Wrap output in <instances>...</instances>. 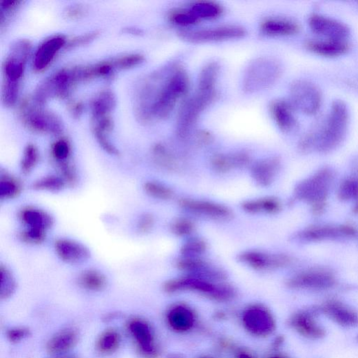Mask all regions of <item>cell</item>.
<instances>
[{"label":"cell","instance_id":"6da1fadb","mask_svg":"<svg viewBox=\"0 0 358 358\" xmlns=\"http://www.w3.org/2000/svg\"><path fill=\"white\" fill-rule=\"evenodd\" d=\"M190 79L179 65L166 66L151 74L142 84L136 105L140 120L150 123L167 118L188 94Z\"/></svg>","mask_w":358,"mask_h":358},{"label":"cell","instance_id":"7a4b0ae2","mask_svg":"<svg viewBox=\"0 0 358 358\" xmlns=\"http://www.w3.org/2000/svg\"><path fill=\"white\" fill-rule=\"evenodd\" d=\"M220 66L215 62L207 64L201 70L196 93L185 102L176 121L177 136L185 139L203 112L216 96V85Z\"/></svg>","mask_w":358,"mask_h":358},{"label":"cell","instance_id":"3957f363","mask_svg":"<svg viewBox=\"0 0 358 358\" xmlns=\"http://www.w3.org/2000/svg\"><path fill=\"white\" fill-rule=\"evenodd\" d=\"M348 123L347 105L341 101H335L325 118L302 138L300 149L304 151L315 149L320 152L335 149L344 140Z\"/></svg>","mask_w":358,"mask_h":358},{"label":"cell","instance_id":"277c9868","mask_svg":"<svg viewBox=\"0 0 358 358\" xmlns=\"http://www.w3.org/2000/svg\"><path fill=\"white\" fill-rule=\"evenodd\" d=\"M163 289L168 293L194 292L218 302L231 301L236 295L235 288L231 285L191 276L169 280L165 283Z\"/></svg>","mask_w":358,"mask_h":358},{"label":"cell","instance_id":"5b68a950","mask_svg":"<svg viewBox=\"0 0 358 358\" xmlns=\"http://www.w3.org/2000/svg\"><path fill=\"white\" fill-rule=\"evenodd\" d=\"M282 67L277 60L259 58L251 62L243 78V89L247 94H255L273 86L280 78Z\"/></svg>","mask_w":358,"mask_h":358},{"label":"cell","instance_id":"8992f818","mask_svg":"<svg viewBox=\"0 0 358 358\" xmlns=\"http://www.w3.org/2000/svg\"><path fill=\"white\" fill-rule=\"evenodd\" d=\"M19 115L23 123L33 132L57 136L63 130L61 120L34 100H25L21 103Z\"/></svg>","mask_w":358,"mask_h":358},{"label":"cell","instance_id":"52a82bcc","mask_svg":"<svg viewBox=\"0 0 358 358\" xmlns=\"http://www.w3.org/2000/svg\"><path fill=\"white\" fill-rule=\"evenodd\" d=\"M289 102L295 110L312 116L321 109L323 96L316 84L306 80H297L291 85Z\"/></svg>","mask_w":358,"mask_h":358},{"label":"cell","instance_id":"ba28073f","mask_svg":"<svg viewBox=\"0 0 358 358\" xmlns=\"http://www.w3.org/2000/svg\"><path fill=\"white\" fill-rule=\"evenodd\" d=\"M246 34L244 28L229 25L198 30H183L178 32V36L189 43H202L240 39Z\"/></svg>","mask_w":358,"mask_h":358},{"label":"cell","instance_id":"9c48e42d","mask_svg":"<svg viewBox=\"0 0 358 358\" xmlns=\"http://www.w3.org/2000/svg\"><path fill=\"white\" fill-rule=\"evenodd\" d=\"M31 49L30 42L25 39L17 41L12 45L3 65L4 81L20 84Z\"/></svg>","mask_w":358,"mask_h":358},{"label":"cell","instance_id":"30bf717a","mask_svg":"<svg viewBox=\"0 0 358 358\" xmlns=\"http://www.w3.org/2000/svg\"><path fill=\"white\" fill-rule=\"evenodd\" d=\"M127 330L136 344L138 353L144 358H158L160 355L154 333L144 319L134 318L127 324Z\"/></svg>","mask_w":358,"mask_h":358},{"label":"cell","instance_id":"8fae6325","mask_svg":"<svg viewBox=\"0 0 358 358\" xmlns=\"http://www.w3.org/2000/svg\"><path fill=\"white\" fill-rule=\"evenodd\" d=\"M242 321L245 328L257 337H267L275 330V322L271 313L261 306L248 308L244 313Z\"/></svg>","mask_w":358,"mask_h":358},{"label":"cell","instance_id":"7c38bea8","mask_svg":"<svg viewBox=\"0 0 358 358\" xmlns=\"http://www.w3.org/2000/svg\"><path fill=\"white\" fill-rule=\"evenodd\" d=\"M176 266L178 270L186 273L187 276L213 282L220 283L227 278L225 273L200 257H183L176 261Z\"/></svg>","mask_w":358,"mask_h":358},{"label":"cell","instance_id":"4fadbf2b","mask_svg":"<svg viewBox=\"0 0 358 358\" xmlns=\"http://www.w3.org/2000/svg\"><path fill=\"white\" fill-rule=\"evenodd\" d=\"M238 259L243 264L256 271L275 270L288 265L290 257L282 254H271L259 251H246L240 253Z\"/></svg>","mask_w":358,"mask_h":358},{"label":"cell","instance_id":"5bb4252c","mask_svg":"<svg viewBox=\"0 0 358 358\" xmlns=\"http://www.w3.org/2000/svg\"><path fill=\"white\" fill-rule=\"evenodd\" d=\"M308 23L313 32L328 39L346 40L350 34L346 24L322 14H312Z\"/></svg>","mask_w":358,"mask_h":358},{"label":"cell","instance_id":"9a60e30c","mask_svg":"<svg viewBox=\"0 0 358 358\" xmlns=\"http://www.w3.org/2000/svg\"><path fill=\"white\" fill-rule=\"evenodd\" d=\"M289 325L298 334L310 339H319L326 335L325 329L317 321L313 310L297 311L289 320Z\"/></svg>","mask_w":358,"mask_h":358},{"label":"cell","instance_id":"2e32d148","mask_svg":"<svg viewBox=\"0 0 358 358\" xmlns=\"http://www.w3.org/2000/svg\"><path fill=\"white\" fill-rule=\"evenodd\" d=\"M67 41L63 35H54L45 39L36 50L33 65L38 72L46 70L53 62L58 53L66 48Z\"/></svg>","mask_w":358,"mask_h":358},{"label":"cell","instance_id":"e0dca14e","mask_svg":"<svg viewBox=\"0 0 358 358\" xmlns=\"http://www.w3.org/2000/svg\"><path fill=\"white\" fill-rule=\"evenodd\" d=\"M335 284V277L325 271H308L300 273L288 281L293 289L326 290Z\"/></svg>","mask_w":358,"mask_h":358},{"label":"cell","instance_id":"ac0fdd59","mask_svg":"<svg viewBox=\"0 0 358 358\" xmlns=\"http://www.w3.org/2000/svg\"><path fill=\"white\" fill-rule=\"evenodd\" d=\"M179 206L189 212L216 220H229L233 212L228 207L221 204L194 199H182Z\"/></svg>","mask_w":358,"mask_h":358},{"label":"cell","instance_id":"d6986e66","mask_svg":"<svg viewBox=\"0 0 358 358\" xmlns=\"http://www.w3.org/2000/svg\"><path fill=\"white\" fill-rule=\"evenodd\" d=\"M54 250L63 262L70 264L82 263L91 256V252L85 246L71 239L57 240L54 243Z\"/></svg>","mask_w":358,"mask_h":358},{"label":"cell","instance_id":"ffe728a7","mask_svg":"<svg viewBox=\"0 0 358 358\" xmlns=\"http://www.w3.org/2000/svg\"><path fill=\"white\" fill-rule=\"evenodd\" d=\"M329 319L344 327H354L358 325V313L337 299L326 302L321 308Z\"/></svg>","mask_w":358,"mask_h":358},{"label":"cell","instance_id":"44dd1931","mask_svg":"<svg viewBox=\"0 0 358 358\" xmlns=\"http://www.w3.org/2000/svg\"><path fill=\"white\" fill-rule=\"evenodd\" d=\"M328 173L324 171L310 180L302 183L296 189V196L299 199L320 202L327 194L330 181V176Z\"/></svg>","mask_w":358,"mask_h":358},{"label":"cell","instance_id":"7402d4cb","mask_svg":"<svg viewBox=\"0 0 358 358\" xmlns=\"http://www.w3.org/2000/svg\"><path fill=\"white\" fill-rule=\"evenodd\" d=\"M304 47L313 54L328 58L341 56L350 50V45L346 40L328 39L307 40Z\"/></svg>","mask_w":358,"mask_h":358},{"label":"cell","instance_id":"603a6c76","mask_svg":"<svg viewBox=\"0 0 358 358\" xmlns=\"http://www.w3.org/2000/svg\"><path fill=\"white\" fill-rule=\"evenodd\" d=\"M19 219L26 228L49 231L54 226V219L48 211L33 206L23 207L19 212Z\"/></svg>","mask_w":358,"mask_h":358},{"label":"cell","instance_id":"cb8c5ba5","mask_svg":"<svg viewBox=\"0 0 358 358\" xmlns=\"http://www.w3.org/2000/svg\"><path fill=\"white\" fill-rule=\"evenodd\" d=\"M295 111L290 102L284 100L274 101L270 105L272 118L278 127L284 132H290L297 126Z\"/></svg>","mask_w":358,"mask_h":358},{"label":"cell","instance_id":"d4e9b609","mask_svg":"<svg viewBox=\"0 0 358 358\" xmlns=\"http://www.w3.org/2000/svg\"><path fill=\"white\" fill-rule=\"evenodd\" d=\"M79 335L73 328L60 330L48 341L46 350L52 355H63L73 349L78 344Z\"/></svg>","mask_w":358,"mask_h":358},{"label":"cell","instance_id":"484cf974","mask_svg":"<svg viewBox=\"0 0 358 358\" xmlns=\"http://www.w3.org/2000/svg\"><path fill=\"white\" fill-rule=\"evenodd\" d=\"M167 320L170 328L177 333L188 332L196 324L193 310L182 304L171 307L167 313Z\"/></svg>","mask_w":358,"mask_h":358},{"label":"cell","instance_id":"4316f807","mask_svg":"<svg viewBox=\"0 0 358 358\" xmlns=\"http://www.w3.org/2000/svg\"><path fill=\"white\" fill-rule=\"evenodd\" d=\"M280 166V160L277 158L259 160L251 168L252 177L259 186H270L274 182Z\"/></svg>","mask_w":358,"mask_h":358},{"label":"cell","instance_id":"83f0119b","mask_svg":"<svg viewBox=\"0 0 358 358\" xmlns=\"http://www.w3.org/2000/svg\"><path fill=\"white\" fill-rule=\"evenodd\" d=\"M250 162L251 157L245 152L218 154L211 159L212 167L219 173H227L235 168L245 167Z\"/></svg>","mask_w":358,"mask_h":358},{"label":"cell","instance_id":"f1b7e54d","mask_svg":"<svg viewBox=\"0 0 358 358\" xmlns=\"http://www.w3.org/2000/svg\"><path fill=\"white\" fill-rule=\"evenodd\" d=\"M300 30L293 21L282 18H268L260 24V30L268 36H285L295 34Z\"/></svg>","mask_w":358,"mask_h":358},{"label":"cell","instance_id":"f546056e","mask_svg":"<svg viewBox=\"0 0 358 358\" xmlns=\"http://www.w3.org/2000/svg\"><path fill=\"white\" fill-rule=\"evenodd\" d=\"M242 209L252 214L268 213L274 214L278 213L282 209L280 201L273 197L250 200L242 204Z\"/></svg>","mask_w":358,"mask_h":358},{"label":"cell","instance_id":"4dcf8cb0","mask_svg":"<svg viewBox=\"0 0 358 358\" xmlns=\"http://www.w3.org/2000/svg\"><path fill=\"white\" fill-rule=\"evenodd\" d=\"M23 190L20 179L6 171L0 173V200L7 201L18 198Z\"/></svg>","mask_w":358,"mask_h":358},{"label":"cell","instance_id":"1f68e13d","mask_svg":"<svg viewBox=\"0 0 358 358\" xmlns=\"http://www.w3.org/2000/svg\"><path fill=\"white\" fill-rule=\"evenodd\" d=\"M78 283L85 291L101 292L107 287V280L103 273L94 268H88L79 275Z\"/></svg>","mask_w":358,"mask_h":358},{"label":"cell","instance_id":"d6a6232c","mask_svg":"<svg viewBox=\"0 0 358 358\" xmlns=\"http://www.w3.org/2000/svg\"><path fill=\"white\" fill-rule=\"evenodd\" d=\"M189 9L201 22L203 20L209 21L219 18L223 13L222 7L214 2L198 1L192 3Z\"/></svg>","mask_w":358,"mask_h":358},{"label":"cell","instance_id":"836d02e7","mask_svg":"<svg viewBox=\"0 0 358 358\" xmlns=\"http://www.w3.org/2000/svg\"><path fill=\"white\" fill-rule=\"evenodd\" d=\"M116 106V98L112 92L105 91L100 93L92 102L93 118L111 116Z\"/></svg>","mask_w":358,"mask_h":358},{"label":"cell","instance_id":"e575fe53","mask_svg":"<svg viewBox=\"0 0 358 358\" xmlns=\"http://www.w3.org/2000/svg\"><path fill=\"white\" fill-rule=\"evenodd\" d=\"M121 343V336L118 330L109 328L98 337L96 341V348L98 352L103 355H110L116 352Z\"/></svg>","mask_w":358,"mask_h":358},{"label":"cell","instance_id":"d590c367","mask_svg":"<svg viewBox=\"0 0 358 358\" xmlns=\"http://www.w3.org/2000/svg\"><path fill=\"white\" fill-rule=\"evenodd\" d=\"M151 153L158 166L168 170H173L178 167V162L176 156L166 145L162 143L155 145Z\"/></svg>","mask_w":358,"mask_h":358},{"label":"cell","instance_id":"8d00e7d4","mask_svg":"<svg viewBox=\"0 0 358 358\" xmlns=\"http://www.w3.org/2000/svg\"><path fill=\"white\" fill-rule=\"evenodd\" d=\"M67 185L60 175H49L37 179L32 188L36 191L57 193L63 191Z\"/></svg>","mask_w":358,"mask_h":358},{"label":"cell","instance_id":"74e56055","mask_svg":"<svg viewBox=\"0 0 358 358\" xmlns=\"http://www.w3.org/2000/svg\"><path fill=\"white\" fill-rule=\"evenodd\" d=\"M353 231L350 229H339L332 227L315 228L307 230L300 235V238L307 240H322L330 238H337L341 234H352Z\"/></svg>","mask_w":358,"mask_h":358},{"label":"cell","instance_id":"f35d334b","mask_svg":"<svg viewBox=\"0 0 358 358\" xmlns=\"http://www.w3.org/2000/svg\"><path fill=\"white\" fill-rule=\"evenodd\" d=\"M0 298L8 299L16 292L17 284L16 279L10 268L3 264L0 266Z\"/></svg>","mask_w":358,"mask_h":358},{"label":"cell","instance_id":"ab89813d","mask_svg":"<svg viewBox=\"0 0 358 358\" xmlns=\"http://www.w3.org/2000/svg\"><path fill=\"white\" fill-rule=\"evenodd\" d=\"M168 19L171 23L184 28L191 27L200 23L189 8L171 10L169 13Z\"/></svg>","mask_w":358,"mask_h":358},{"label":"cell","instance_id":"60d3db41","mask_svg":"<svg viewBox=\"0 0 358 358\" xmlns=\"http://www.w3.org/2000/svg\"><path fill=\"white\" fill-rule=\"evenodd\" d=\"M39 161V152L37 147L29 144L24 149L21 161V170L24 175H28L35 169Z\"/></svg>","mask_w":358,"mask_h":358},{"label":"cell","instance_id":"b9f144b4","mask_svg":"<svg viewBox=\"0 0 358 358\" xmlns=\"http://www.w3.org/2000/svg\"><path fill=\"white\" fill-rule=\"evenodd\" d=\"M144 190L150 197L160 200H169L173 197V192L169 187L158 182H147L144 185Z\"/></svg>","mask_w":358,"mask_h":358},{"label":"cell","instance_id":"7bdbcfd3","mask_svg":"<svg viewBox=\"0 0 358 358\" xmlns=\"http://www.w3.org/2000/svg\"><path fill=\"white\" fill-rule=\"evenodd\" d=\"M207 249V242L201 238H193L187 241L181 249L183 257H199Z\"/></svg>","mask_w":358,"mask_h":358},{"label":"cell","instance_id":"ee69618b","mask_svg":"<svg viewBox=\"0 0 358 358\" xmlns=\"http://www.w3.org/2000/svg\"><path fill=\"white\" fill-rule=\"evenodd\" d=\"M51 154L56 165L70 160L72 154L70 144L65 139L55 142L52 147Z\"/></svg>","mask_w":358,"mask_h":358},{"label":"cell","instance_id":"f6af8a7d","mask_svg":"<svg viewBox=\"0 0 358 358\" xmlns=\"http://www.w3.org/2000/svg\"><path fill=\"white\" fill-rule=\"evenodd\" d=\"M60 175L67 187H74L78 181V175L74 165L71 160L56 165Z\"/></svg>","mask_w":358,"mask_h":358},{"label":"cell","instance_id":"bcb514c9","mask_svg":"<svg viewBox=\"0 0 358 358\" xmlns=\"http://www.w3.org/2000/svg\"><path fill=\"white\" fill-rule=\"evenodd\" d=\"M19 237L21 242L25 244L40 245L46 241L48 231L25 227L19 233Z\"/></svg>","mask_w":358,"mask_h":358},{"label":"cell","instance_id":"7dc6e473","mask_svg":"<svg viewBox=\"0 0 358 358\" xmlns=\"http://www.w3.org/2000/svg\"><path fill=\"white\" fill-rule=\"evenodd\" d=\"M194 230V223L186 218H177L171 224V233L178 237L189 236L193 233Z\"/></svg>","mask_w":358,"mask_h":358},{"label":"cell","instance_id":"c3c4849f","mask_svg":"<svg viewBox=\"0 0 358 358\" xmlns=\"http://www.w3.org/2000/svg\"><path fill=\"white\" fill-rule=\"evenodd\" d=\"M19 85L3 81L2 87V101L6 107H13L18 100Z\"/></svg>","mask_w":358,"mask_h":358},{"label":"cell","instance_id":"681fc988","mask_svg":"<svg viewBox=\"0 0 358 358\" xmlns=\"http://www.w3.org/2000/svg\"><path fill=\"white\" fill-rule=\"evenodd\" d=\"M117 69L125 70L136 67L145 61L140 54H130L114 59Z\"/></svg>","mask_w":358,"mask_h":358},{"label":"cell","instance_id":"f907efd6","mask_svg":"<svg viewBox=\"0 0 358 358\" xmlns=\"http://www.w3.org/2000/svg\"><path fill=\"white\" fill-rule=\"evenodd\" d=\"M98 34L99 33L97 31H94L77 36L67 41L66 48L68 49H74L83 46V45L87 44L95 40Z\"/></svg>","mask_w":358,"mask_h":358},{"label":"cell","instance_id":"816d5d0a","mask_svg":"<svg viewBox=\"0 0 358 358\" xmlns=\"http://www.w3.org/2000/svg\"><path fill=\"white\" fill-rule=\"evenodd\" d=\"M30 330L26 327H15L8 330L7 337L13 344H17L30 335Z\"/></svg>","mask_w":358,"mask_h":358},{"label":"cell","instance_id":"f5cc1de1","mask_svg":"<svg viewBox=\"0 0 358 358\" xmlns=\"http://www.w3.org/2000/svg\"><path fill=\"white\" fill-rule=\"evenodd\" d=\"M21 4V1H4L1 3V5H0V25H1V27L3 26L8 17L11 16Z\"/></svg>","mask_w":358,"mask_h":358},{"label":"cell","instance_id":"db71d44e","mask_svg":"<svg viewBox=\"0 0 358 358\" xmlns=\"http://www.w3.org/2000/svg\"><path fill=\"white\" fill-rule=\"evenodd\" d=\"M87 9L85 6L80 4L73 5L67 8L65 10V16L70 20H78L85 16Z\"/></svg>","mask_w":358,"mask_h":358},{"label":"cell","instance_id":"11a10c76","mask_svg":"<svg viewBox=\"0 0 358 358\" xmlns=\"http://www.w3.org/2000/svg\"><path fill=\"white\" fill-rule=\"evenodd\" d=\"M155 224L154 217L150 213L142 215L138 221V229L140 233L147 234L154 229Z\"/></svg>","mask_w":358,"mask_h":358},{"label":"cell","instance_id":"9f6ffc18","mask_svg":"<svg viewBox=\"0 0 358 358\" xmlns=\"http://www.w3.org/2000/svg\"><path fill=\"white\" fill-rule=\"evenodd\" d=\"M342 198H348L350 197H355L358 194V183L357 181H348L341 188V193Z\"/></svg>","mask_w":358,"mask_h":358},{"label":"cell","instance_id":"6f0895ef","mask_svg":"<svg viewBox=\"0 0 358 358\" xmlns=\"http://www.w3.org/2000/svg\"><path fill=\"white\" fill-rule=\"evenodd\" d=\"M213 140L211 134L207 131H201L197 134V141L198 144L205 145L211 143Z\"/></svg>","mask_w":358,"mask_h":358},{"label":"cell","instance_id":"680465c9","mask_svg":"<svg viewBox=\"0 0 358 358\" xmlns=\"http://www.w3.org/2000/svg\"><path fill=\"white\" fill-rule=\"evenodd\" d=\"M83 111V105L81 103H74L70 106V112L75 118H79Z\"/></svg>","mask_w":358,"mask_h":358},{"label":"cell","instance_id":"91938a15","mask_svg":"<svg viewBox=\"0 0 358 358\" xmlns=\"http://www.w3.org/2000/svg\"><path fill=\"white\" fill-rule=\"evenodd\" d=\"M124 31L126 33H129L131 34H141V33L143 32V31L139 28L131 27L125 28Z\"/></svg>","mask_w":358,"mask_h":358},{"label":"cell","instance_id":"94428289","mask_svg":"<svg viewBox=\"0 0 358 358\" xmlns=\"http://www.w3.org/2000/svg\"><path fill=\"white\" fill-rule=\"evenodd\" d=\"M237 358H256L255 355L248 351H241L238 354Z\"/></svg>","mask_w":358,"mask_h":358},{"label":"cell","instance_id":"6125c7cd","mask_svg":"<svg viewBox=\"0 0 358 358\" xmlns=\"http://www.w3.org/2000/svg\"><path fill=\"white\" fill-rule=\"evenodd\" d=\"M267 358H291L288 355L282 353H275L268 356Z\"/></svg>","mask_w":358,"mask_h":358},{"label":"cell","instance_id":"be15d7a7","mask_svg":"<svg viewBox=\"0 0 358 358\" xmlns=\"http://www.w3.org/2000/svg\"><path fill=\"white\" fill-rule=\"evenodd\" d=\"M55 358H80L76 355H59Z\"/></svg>","mask_w":358,"mask_h":358},{"label":"cell","instance_id":"e7e4bbea","mask_svg":"<svg viewBox=\"0 0 358 358\" xmlns=\"http://www.w3.org/2000/svg\"><path fill=\"white\" fill-rule=\"evenodd\" d=\"M283 342H284V338L283 337L277 338V341H275L276 347L281 346Z\"/></svg>","mask_w":358,"mask_h":358},{"label":"cell","instance_id":"03108f58","mask_svg":"<svg viewBox=\"0 0 358 358\" xmlns=\"http://www.w3.org/2000/svg\"><path fill=\"white\" fill-rule=\"evenodd\" d=\"M168 358H182V357L178 355H171Z\"/></svg>","mask_w":358,"mask_h":358},{"label":"cell","instance_id":"003e7915","mask_svg":"<svg viewBox=\"0 0 358 358\" xmlns=\"http://www.w3.org/2000/svg\"><path fill=\"white\" fill-rule=\"evenodd\" d=\"M199 358H213V357H209V356H203V357H200Z\"/></svg>","mask_w":358,"mask_h":358}]
</instances>
